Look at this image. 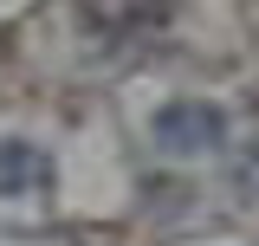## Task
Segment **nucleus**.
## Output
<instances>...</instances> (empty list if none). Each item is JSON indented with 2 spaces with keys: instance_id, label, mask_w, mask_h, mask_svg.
<instances>
[{
  "instance_id": "nucleus-2",
  "label": "nucleus",
  "mask_w": 259,
  "mask_h": 246,
  "mask_svg": "<svg viewBox=\"0 0 259 246\" xmlns=\"http://www.w3.org/2000/svg\"><path fill=\"white\" fill-rule=\"evenodd\" d=\"M46 182V155L32 143H0V194H32Z\"/></svg>"
},
{
  "instance_id": "nucleus-1",
  "label": "nucleus",
  "mask_w": 259,
  "mask_h": 246,
  "mask_svg": "<svg viewBox=\"0 0 259 246\" xmlns=\"http://www.w3.org/2000/svg\"><path fill=\"white\" fill-rule=\"evenodd\" d=\"M156 143L162 149H175V155H207V149H221L227 143V117L214 110V104H162L156 110Z\"/></svg>"
}]
</instances>
